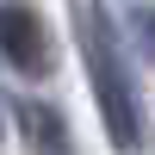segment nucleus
Wrapping results in <instances>:
<instances>
[{
  "label": "nucleus",
  "instance_id": "obj_2",
  "mask_svg": "<svg viewBox=\"0 0 155 155\" xmlns=\"http://www.w3.org/2000/svg\"><path fill=\"white\" fill-rule=\"evenodd\" d=\"M0 56L12 74H50V31L25 0H0Z\"/></svg>",
  "mask_w": 155,
  "mask_h": 155
},
{
  "label": "nucleus",
  "instance_id": "obj_1",
  "mask_svg": "<svg viewBox=\"0 0 155 155\" xmlns=\"http://www.w3.org/2000/svg\"><path fill=\"white\" fill-rule=\"evenodd\" d=\"M81 56H87V74H93V99L106 112V130L118 149H137L143 143V112H137V87L124 74V56H118V37H112V19L99 6L81 12Z\"/></svg>",
  "mask_w": 155,
  "mask_h": 155
},
{
  "label": "nucleus",
  "instance_id": "obj_3",
  "mask_svg": "<svg viewBox=\"0 0 155 155\" xmlns=\"http://www.w3.org/2000/svg\"><path fill=\"white\" fill-rule=\"evenodd\" d=\"M25 124H31L37 149H50V155H68V143H62V118H56V112H37V106H25Z\"/></svg>",
  "mask_w": 155,
  "mask_h": 155
},
{
  "label": "nucleus",
  "instance_id": "obj_4",
  "mask_svg": "<svg viewBox=\"0 0 155 155\" xmlns=\"http://www.w3.org/2000/svg\"><path fill=\"white\" fill-rule=\"evenodd\" d=\"M137 37H149V56H155V12L137 6Z\"/></svg>",
  "mask_w": 155,
  "mask_h": 155
}]
</instances>
